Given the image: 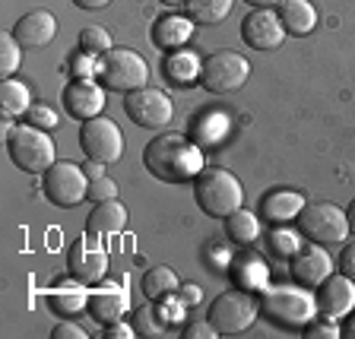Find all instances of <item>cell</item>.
Here are the masks:
<instances>
[{"instance_id": "cell-42", "label": "cell", "mask_w": 355, "mask_h": 339, "mask_svg": "<svg viewBox=\"0 0 355 339\" xmlns=\"http://www.w3.org/2000/svg\"><path fill=\"white\" fill-rule=\"evenodd\" d=\"M178 295H181L184 308H193V304H200V288L197 286H181V288H178Z\"/></svg>"}, {"instance_id": "cell-36", "label": "cell", "mask_w": 355, "mask_h": 339, "mask_svg": "<svg viewBox=\"0 0 355 339\" xmlns=\"http://www.w3.org/2000/svg\"><path fill=\"white\" fill-rule=\"evenodd\" d=\"M273 247L279 254H286V257H295V254H298V238L288 235V232H276V235H273Z\"/></svg>"}, {"instance_id": "cell-25", "label": "cell", "mask_w": 355, "mask_h": 339, "mask_svg": "<svg viewBox=\"0 0 355 339\" xmlns=\"http://www.w3.org/2000/svg\"><path fill=\"white\" fill-rule=\"evenodd\" d=\"M32 96H29V86L19 80H3V86H0V111L7 114V118H19V114H26V111L32 108Z\"/></svg>"}, {"instance_id": "cell-34", "label": "cell", "mask_w": 355, "mask_h": 339, "mask_svg": "<svg viewBox=\"0 0 355 339\" xmlns=\"http://www.w3.org/2000/svg\"><path fill=\"white\" fill-rule=\"evenodd\" d=\"M89 197L102 203V200H118V184L111 181V177H96V181H89Z\"/></svg>"}, {"instance_id": "cell-3", "label": "cell", "mask_w": 355, "mask_h": 339, "mask_svg": "<svg viewBox=\"0 0 355 339\" xmlns=\"http://www.w3.org/2000/svg\"><path fill=\"white\" fill-rule=\"evenodd\" d=\"M7 153L13 159L16 168L32 171V175H44L58 159H54V140L51 133L32 124H19L7 133Z\"/></svg>"}, {"instance_id": "cell-29", "label": "cell", "mask_w": 355, "mask_h": 339, "mask_svg": "<svg viewBox=\"0 0 355 339\" xmlns=\"http://www.w3.org/2000/svg\"><path fill=\"white\" fill-rule=\"evenodd\" d=\"M22 51H26V48L16 42L13 32H3V35H0V76H7L10 80V76L19 70Z\"/></svg>"}, {"instance_id": "cell-43", "label": "cell", "mask_w": 355, "mask_h": 339, "mask_svg": "<svg viewBox=\"0 0 355 339\" xmlns=\"http://www.w3.org/2000/svg\"><path fill=\"white\" fill-rule=\"evenodd\" d=\"M83 168H86L89 181H96V177H102V175H105V165H102V162H92V159H89V162L83 165Z\"/></svg>"}, {"instance_id": "cell-23", "label": "cell", "mask_w": 355, "mask_h": 339, "mask_svg": "<svg viewBox=\"0 0 355 339\" xmlns=\"http://www.w3.org/2000/svg\"><path fill=\"white\" fill-rule=\"evenodd\" d=\"M200 67L203 60L191 51H171L168 60H165V76H168L175 86H187V82L200 80Z\"/></svg>"}, {"instance_id": "cell-48", "label": "cell", "mask_w": 355, "mask_h": 339, "mask_svg": "<svg viewBox=\"0 0 355 339\" xmlns=\"http://www.w3.org/2000/svg\"><path fill=\"white\" fill-rule=\"evenodd\" d=\"M159 3H165V7H181V3H187V0H159Z\"/></svg>"}, {"instance_id": "cell-20", "label": "cell", "mask_w": 355, "mask_h": 339, "mask_svg": "<svg viewBox=\"0 0 355 339\" xmlns=\"http://www.w3.org/2000/svg\"><path fill=\"white\" fill-rule=\"evenodd\" d=\"M279 19L286 26V35L304 38L318 29V10H314L311 0H282Z\"/></svg>"}, {"instance_id": "cell-13", "label": "cell", "mask_w": 355, "mask_h": 339, "mask_svg": "<svg viewBox=\"0 0 355 339\" xmlns=\"http://www.w3.org/2000/svg\"><path fill=\"white\" fill-rule=\"evenodd\" d=\"M318 314H324L327 320H340L346 314H352L355 308V282L349 276H327L318 286Z\"/></svg>"}, {"instance_id": "cell-7", "label": "cell", "mask_w": 355, "mask_h": 339, "mask_svg": "<svg viewBox=\"0 0 355 339\" xmlns=\"http://www.w3.org/2000/svg\"><path fill=\"white\" fill-rule=\"evenodd\" d=\"M248 76H251V64L238 51H213L200 67V86L213 96H229V92L241 89Z\"/></svg>"}, {"instance_id": "cell-24", "label": "cell", "mask_w": 355, "mask_h": 339, "mask_svg": "<svg viewBox=\"0 0 355 339\" xmlns=\"http://www.w3.org/2000/svg\"><path fill=\"white\" fill-rule=\"evenodd\" d=\"M225 232H229V238L235 244H254L260 238V219H257V213H251V209H235V213L225 219Z\"/></svg>"}, {"instance_id": "cell-37", "label": "cell", "mask_w": 355, "mask_h": 339, "mask_svg": "<svg viewBox=\"0 0 355 339\" xmlns=\"http://www.w3.org/2000/svg\"><path fill=\"white\" fill-rule=\"evenodd\" d=\"M213 339V336H219V330H216L213 324H209V320H200V324H191L184 330V339Z\"/></svg>"}, {"instance_id": "cell-44", "label": "cell", "mask_w": 355, "mask_h": 339, "mask_svg": "<svg viewBox=\"0 0 355 339\" xmlns=\"http://www.w3.org/2000/svg\"><path fill=\"white\" fill-rule=\"evenodd\" d=\"M73 3L83 10H102V7H108L111 0H73Z\"/></svg>"}, {"instance_id": "cell-6", "label": "cell", "mask_w": 355, "mask_h": 339, "mask_svg": "<svg viewBox=\"0 0 355 339\" xmlns=\"http://www.w3.org/2000/svg\"><path fill=\"white\" fill-rule=\"evenodd\" d=\"M42 191H44V197L51 200L54 207L73 209V207H80V200L89 197V175H86L83 165L67 162V159H58L51 168L44 171Z\"/></svg>"}, {"instance_id": "cell-28", "label": "cell", "mask_w": 355, "mask_h": 339, "mask_svg": "<svg viewBox=\"0 0 355 339\" xmlns=\"http://www.w3.org/2000/svg\"><path fill=\"white\" fill-rule=\"evenodd\" d=\"M51 308L60 314H80L83 308H89V295L83 292V282H64V286L51 288Z\"/></svg>"}, {"instance_id": "cell-46", "label": "cell", "mask_w": 355, "mask_h": 339, "mask_svg": "<svg viewBox=\"0 0 355 339\" xmlns=\"http://www.w3.org/2000/svg\"><path fill=\"white\" fill-rule=\"evenodd\" d=\"M343 336H346V339H355V314L349 318V324H346V330H343Z\"/></svg>"}, {"instance_id": "cell-40", "label": "cell", "mask_w": 355, "mask_h": 339, "mask_svg": "<svg viewBox=\"0 0 355 339\" xmlns=\"http://www.w3.org/2000/svg\"><path fill=\"white\" fill-rule=\"evenodd\" d=\"M336 336H340V330L330 324H314L304 330V339H336Z\"/></svg>"}, {"instance_id": "cell-31", "label": "cell", "mask_w": 355, "mask_h": 339, "mask_svg": "<svg viewBox=\"0 0 355 339\" xmlns=\"http://www.w3.org/2000/svg\"><path fill=\"white\" fill-rule=\"evenodd\" d=\"M80 48L92 58H102V54L111 51V35L102 29V26H89V29L80 32Z\"/></svg>"}, {"instance_id": "cell-22", "label": "cell", "mask_w": 355, "mask_h": 339, "mask_svg": "<svg viewBox=\"0 0 355 339\" xmlns=\"http://www.w3.org/2000/svg\"><path fill=\"white\" fill-rule=\"evenodd\" d=\"M304 207V200L298 197L295 191H276L270 193V197L263 200V207H260V213H263L266 222H273V225H279V222L292 219V216H298Z\"/></svg>"}, {"instance_id": "cell-19", "label": "cell", "mask_w": 355, "mask_h": 339, "mask_svg": "<svg viewBox=\"0 0 355 339\" xmlns=\"http://www.w3.org/2000/svg\"><path fill=\"white\" fill-rule=\"evenodd\" d=\"M193 26L197 22L191 16H181V13H168L153 26V42L155 48H162V51H178V48H184L193 35Z\"/></svg>"}, {"instance_id": "cell-27", "label": "cell", "mask_w": 355, "mask_h": 339, "mask_svg": "<svg viewBox=\"0 0 355 339\" xmlns=\"http://www.w3.org/2000/svg\"><path fill=\"white\" fill-rule=\"evenodd\" d=\"M232 3L235 0H187L184 7H187V16L197 26H219L232 13Z\"/></svg>"}, {"instance_id": "cell-38", "label": "cell", "mask_w": 355, "mask_h": 339, "mask_svg": "<svg viewBox=\"0 0 355 339\" xmlns=\"http://www.w3.org/2000/svg\"><path fill=\"white\" fill-rule=\"evenodd\" d=\"M340 273L355 282V241L346 244V251L340 254Z\"/></svg>"}, {"instance_id": "cell-26", "label": "cell", "mask_w": 355, "mask_h": 339, "mask_svg": "<svg viewBox=\"0 0 355 339\" xmlns=\"http://www.w3.org/2000/svg\"><path fill=\"white\" fill-rule=\"evenodd\" d=\"M178 276L171 266H153L146 273V279H143V292H146L149 302H165L168 295H175L178 292Z\"/></svg>"}, {"instance_id": "cell-35", "label": "cell", "mask_w": 355, "mask_h": 339, "mask_svg": "<svg viewBox=\"0 0 355 339\" xmlns=\"http://www.w3.org/2000/svg\"><path fill=\"white\" fill-rule=\"evenodd\" d=\"M73 73L76 80H89V76H98V58H92V54H76L73 58Z\"/></svg>"}, {"instance_id": "cell-1", "label": "cell", "mask_w": 355, "mask_h": 339, "mask_svg": "<svg viewBox=\"0 0 355 339\" xmlns=\"http://www.w3.org/2000/svg\"><path fill=\"white\" fill-rule=\"evenodd\" d=\"M149 175H155L165 184H184L203 171V149L193 146L181 133H159L146 143L143 153Z\"/></svg>"}, {"instance_id": "cell-17", "label": "cell", "mask_w": 355, "mask_h": 339, "mask_svg": "<svg viewBox=\"0 0 355 339\" xmlns=\"http://www.w3.org/2000/svg\"><path fill=\"white\" fill-rule=\"evenodd\" d=\"M130 308V295H127L124 282H105L102 288H96L89 295V314L98 324H114L124 318V311Z\"/></svg>"}, {"instance_id": "cell-45", "label": "cell", "mask_w": 355, "mask_h": 339, "mask_svg": "<svg viewBox=\"0 0 355 339\" xmlns=\"http://www.w3.org/2000/svg\"><path fill=\"white\" fill-rule=\"evenodd\" d=\"M251 7H282V0H244Z\"/></svg>"}, {"instance_id": "cell-11", "label": "cell", "mask_w": 355, "mask_h": 339, "mask_svg": "<svg viewBox=\"0 0 355 339\" xmlns=\"http://www.w3.org/2000/svg\"><path fill=\"white\" fill-rule=\"evenodd\" d=\"M263 308L273 314L276 320L282 324H292V327H308L311 318L318 314V302L302 292V288H292V286H282V288H270L263 298Z\"/></svg>"}, {"instance_id": "cell-12", "label": "cell", "mask_w": 355, "mask_h": 339, "mask_svg": "<svg viewBox=\"0 0 355 339\" xmlns=\"http://www.w3.org/2000/svg\"><path fill=\"white\" fill-rule=\"evenodd\" d=\"M241 38L254 51H276L286 38V26L273 7H254L241 22Z\"/></svg>"}, {"instance_id": "cell-9", "label": "cell", "mask_w": 355, "mask_h": 339, "mask_svg": "<svg viewBox=\"0 0 355 339\" xmlns=\"http://www.w3.org/2000/svg\"><path fill=\"white\" fill-rule=\"evenodd\" d=\"M124 111L127 118L137 127H143V130H162V127L171 124V114H175L171 98L165 96L162 89H149V86L127 92Z\"/></svg>"}, {"instance_id": "cell-18", "label": "cell", "mask_w": 355, "mask_h": 339, "mask_svg": "<svg viewBox=\"0 0 355 339\" xmlns=\"http://www.w3.org/2000/svg\"><path fill=\"white\" fill-rule=\"evenodd\" d=\"M330 273H333V260H330V254H324V247H308V251H298L292 257V279L298 286L314 288Z\"/></svg>"}, {"instance_id": "cell-4", "label": "cell", "mask_w": 355, "mask_h": 339, "mask_svg": "<svg viewBox=\"0 0 355 339\" xmlns=\"http://www.w3.org/2000/svg\"><path fill=\"white\" fill-rule=\"evenodd\" d=\"M98 80L111 92H133L149 82V64L133 48H111L98 58Z\"/></svg>"}, {"instance_id": "cell-33", "label": "cell", "mask_w": 355, "mask_h": 339, "mask_svg": "<svg viewBox=\"0 0 355 339\" xmlns=\"http://www.w3.org/2000/svg\"><path fill=\"white\" fill-rule=\"evenodd\" d=\"M26 114H29V124L32 127H42V130H48V133L58 130V111H54L51 105L35 102L29 111H26Z\"/></svg>"}, {"instance_id": "cell-39", "label": "cell", "mask_w": 355, "mask_h": 339, "mask_svg": "<svg viewBox=\"0 0 355 339\" xmlns=\"http://www.w3.org/2000/svg\"><path fill=\"white\" fill-rule=\"evenodd\" d=\"M51 336L54 339H86V330L80 324H58Z\"/></svg>"}, {"instance_id": "cell-47", "label": "cell", "mask_w": 355, "mask_h": 339, "mask_svg": "<svg viewBox=\"0 0 355 339\" xmlns=\"http://www.w3.org/2000/svg\"><path fill=\"white\" fill-rule=\"evenodd\" d=\"M346 219H349V232H355V200H352V207L346 209Z\"/></svg>"}, {"instance_id": "cell-5", "label": "cell", "mask_w": 355, "mask_h": 339, "mask_svg": "<svg viewBox=\"0 0 355 339\" xmlns=\"http://www.w3.org/2000/svg\"><path fill=\"white\" fill-rule=\"evenodd\" d=\"M260 302L251 295V288H229L209 304V324L219 330V336H235L244 333L257 320Z\"/></svg>"}, {"instance_id": "cell-8", "label": "cell", "mask_w": 355, "mask_h": 339, "mask_svg": "<svg viewBox=\"0 0 355 339\" xmlns=\"http://www.w3.org/2000/svg\"><path fill=\"white\" fill-rule=\"evenodd\" d=\"M298 219V232L314 244H343L349 238V219L333 203H304Z\"/></svg>"}, {"instance_id": "cell-2", "label": "cell", "mask_w": 355, "mask_h": 339, "mask_svg": "<svg viewBox=\"0 0 355 339\" xmlns=\"http://www.w3.org/2000/svg\"><path fill=\"white\" fill-rule=\"evenodd\" d=\"M193 197L197 207L213 219H229L235 209H241L244 191L241 181L229 168H203L193 177Z\"/></svg>"}, {"instance_id": "cell-32", "label": "cell", "mask_w": 355, "mask_h": 339, "mask_svg": "<svg viewBox=\"0 0 355 339\" xmlns=\"http://www.w3.org/2000/svg\"><path fill=\"white\" fill-rule=\"evenodd\" d=\"M235 273H238V279L244 282V288H263L266 286V266L260 263L257 257L241 260V263L235 266Z\"/></svg>"}, {"instance_id": "cell-21", "label": "cell", "mask_w": 355, "mask_h": 339, "mask_svg": "<svg viewBox=\"0 0 355 339\" xmlns=\"http://www.w3.org/2000/svg\"><path fill=\"white\" fill-rule=\"evenodd\" d=\"M127 225V209L121 207L118 200H102L86 219V229L92 235H114Z\"/></svg>"}, {"instance_id": "cell-41", "label": "cell", "mask_w": 355, "mask_h": 339, "mask_svg": "<svg viewBox=\"0 0 355 339\" xmlns=\"http://www.w3.org/2000/svg\"><path fill=\"white\" fill-rule=\"evenodd\" d=\"M133 327L121 324V320H114V324H108V330H105V339H130L133 336Z\"/></svg>"}, {"instance_id": "cell-10", "label": "cell", "mask_w": 355, "mask_h": 339, "mask_svg": "<svg viewBox=\"0 0 355 339\" xmlns=\"http://www.w3.org/2000/svg\"><path fill=\"white\" fill-rule=\"evenodd\" d=\"M80 146H83V153H86V159L111 165V162H118L121 153H124V137H121L114 121L98 114V118H92V121H83Z\"/></svg>"}, {"instance_id": "cell-16", "label": "cell", "mask_w": 355, "mask_h": 339, "mask_svg": "<svg viewBox=\"0 0 355 339\" xmlns=\"http://www.w3.org/2000/svg\"><path fill=\"white\" fill-rule=\"evenodd\" d=\"M16 42L26 48V51H35V48H44L51 44L54 35H58V19L48 10H29L26 16H19V22L13 26Z\"/></svg>"}, {"instance_id": "cell-15", "label": "cell", "mask_w": 355, "mask_h": 339, "mask_svg": "<svg viewBox=\"0 0 355 339\" xmlns=\"http://www.w3.org/2000/svg\"><path fill=\"white\" fill-rule=\"evenodd\" d=\"M64 108L76 121H92L105 108V89L92 80H73L64 89Z\"/></svg>"}, {"instance_id": "cell-14", "label": "cell", "mask_w": 355, "mask_h": 339, "mask_svg": "<svg viewBox=\"0 0 355 339\" xmlns=\"http://www.w3.org/2000/svg\"><path fill=\"white\" fill-rule=\"evenodd\" d=\"M67 266H70V276L80 279L83 286H96L108 276V254L92 241H76L67 257Z\"/></svg>"}, {"instance_id": "cell-30", "label": "cell", "mask_w": 355, "mask_h": 339, "mask_svg": "<svg viewBox=\"0 0 355 339\" xmlns=\"http://www.w3.org/2000/svg\"><path fill=\"white\" fill-rule=\"evenodd\" d=\"M162 327H165V320L159 318L155 304H143V308L133 311V330L140 333V336H159Z\"/></svg>"}]
</instances>
